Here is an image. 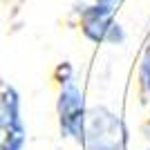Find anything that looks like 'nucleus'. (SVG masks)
<instances>
[{"label":"nucleus","instance_id":"nucleus-1","mask_svg":"<svg viewBox=\"0 0 150 150\" xmlns=\"http://www.w3.org/2000/svg\"><path fill=\"white\" fill-rule=\"evenodd\" d=\"M58 117H61V128L67 132L69 137L81 141L83 139V121H85V108H83V94L69 79L65 81V88L61 90L58 99Z\"/></svg>","mask_w":150,"mask_h":150},{"label":"nucleus","instance_id":"nucleus-2","mask_svg":"<svg viewBox=\"0 0 150 150\" xmlns=\"http://www.w3.org/2000/svg\"><path fill=\"white\" fill-rule=\"evenodd\" d=\"M83 31L92 40H110L117 43L123 38L121 27L112 23V5L105 0H99L94 7H88L83 11Z\"/></svg>","mask_w":150,"mask_h":150},{"label":"nucleus","instance_id":"nucleus-3","mask_svg":"<svg viewBox=\"0 0 150 150\" xmlns=\"http://www.w3.org/2000/svg\"><path fill=\"white\" fill-rule=\"evenodd\" d=\"M0 150H7V148H5V144H0Z\"/></svg>","mask_w":150,"mask_h":150},{"label":"nucleus","instance_id":"nucleus-4","mask_svg":"<svg viewBox=\"0 0 150 150\" xmlns=\"http://www.w3.org/2000/svg\"><path fill=\"white\" fill-rule=\"evenodd\" d=\"M105 2H110V0H105Z\"/></svg>","mask_w":150,"mask_h":150}]
</instances>
